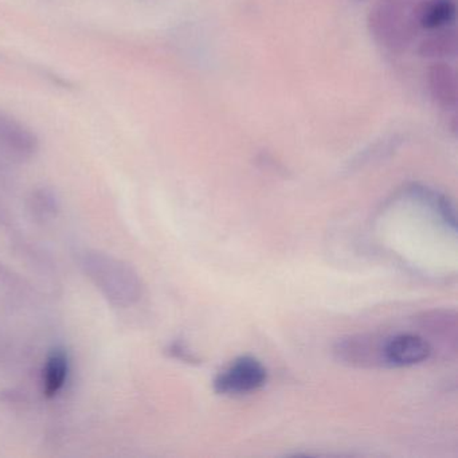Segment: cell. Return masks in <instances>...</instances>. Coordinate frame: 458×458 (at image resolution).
<instances>
[{
    "instance_id": "e0dca14e",
    "label": "cell",
    "mask_w": 458,
    "mask_h": 458,
    "mask_svg": "<svg viewBox=\"0 0 458 458\" xmlns=\"http://www.w3.org/2000/svg\"><path fill=\"white\" fill-rule=\"evenodd\" d=\"M0 227H4V229H13L14 227V219H13L12 213L2 200H0Z\"/></svg>"
},
{
    "instance_id": "5bb4252c",
    "label": "cell",
    "mask_w": 458,
    "mask_h": 458,
    "mask_svg": "<svg viewBox=\"0 0 458 458\" xmlns=\"http://www.w3.org/2000/svg\"><path fill=\"white\" fill-rule=\"evenodd\" d=\"M422 327L428 334L441 339L439 342L447 343L450 340L455 344L457 318L453 310H433V312L425 313Z\"/></svg>"
},
{
    "instance_id": "ac0fdd59",
    "label": "cell",
    "mask_w": 458,
    "mask_h": 458,
    "mask_svg": "<svg viewBox=\"0 0 458 458\" xmlns=\"http://www.w3.org/2000/svg\"><path fill=\"white\" fill-rule=\"evenodd\" d=\"M6 351V339H4V332L0 331V358Z\"/></svg>"
},
{
    "instance_id": "2e32d148",
    "label": "cell",
    "mask_w": 458,
    "mask_h": 458,
    "mask_svg": "<svg viewBox=\"0 0 458 458\" xmlns=\"http://www.w3.org/2000/svg\"><path fill=\"white\" fill-rule=\"evenodd\" d=\"M165 353H167L170 358L176 359V360L183 361V363L187 364H200V359L187 347L186 343L183 340H174L170 344L165 348Z\"/></svg>"
},
{
    "instance_id": "4fadbf2b",
    "label": "cell",
    "mask_w": 458,
    "mask_h": 458,
    "mask_svg": "<svg viewBox=\"0 0 458 458\" xmlns=\"http://www.w3.org/2000/svg\"><path fill=\"white\" fill-rule=\"evenodd\" d=\"M409 191L415 199L428 205V208H430L447 227H450L453 232H455V227H457L455 208L453 203L450 202L445 195L438 194V192L434 191V190L428 189V187L425 186H420V184H414Z\"/></svg>"
},
{
    "instance_id": "8fae6325",
    "label": "cell",
    "mask_w": 458,
    "mask_h": 458,
    "mask_svg": "<svg viewBox=\"0 0 458 458\" xmlns=\"http://www.w3.org/2000/svg\"><path fill=\"white\" fill-rule=\"evenodd\" d=\"M458 33L454 28L439 29L431 31L418 45L417 53L420 58L431 61H445L457 55Z\"/></svg>"
},
{
    "instance_id": "7c38bea8",
    "label": "cell",
    "mask_w": 458,
    "mask_h": 458,
    "mask_svg": "<svg viewBox=\"0 0 458 458\" xmlns=\"http://www.w3.org/2000/svg\"><path fill=\"white\" fill-rule=\"evenodd\" d=\"M13 249L17 256L25 262L26 267H30L33 272L41 277L55 278L57 269L52 257L36 245V242L23 237V235L14 234L13 237Z\"/></svg>"
},
{
    "instance_id": "3957f363",
    "label": "cell",
    "mask_w": 458,
    "mask_h": 458,
    "mask_svg": "<svg viewBox=\"0 0 458 458\" xmlns=\"http://www.w3.org/2000/svg\"><path fill=\"white\" fill-rule=\"evenodd\" d=\"M267 382V367L254 356L243 355L216 375L213 387L219 395H243L259 390Z\"/></svg>"
},
{
    "instance_id": "9a60e30c",
    "label": "cell",
    "mask_w": 458,
    "mask_h": 458,
    "mask_svg": "<svg viewBox=\"0 0 458 458\" xmlns=\"http://www.w3.org/2000/svg\"><path fill=\"white\" fill-rule=\"evenodd\" d=\"M0 288L7 289L15 294H23V296H28L31 292L30 284L14 270L10 269L4 261H0Z\"/></svg>"
},
{
    "instance_id": "5b68a950",
    "label": "cell",
    "mask_w": 458,
    "mask_h": 458,
    "mask_svg": "<svg viewBox=\"0 0 458 458\" xmlns=\"http://www.w3.org/2000/svg\"><path fill=\"white\" fill-rule=\"evenodd\" d=\"M385 337L377 335H352L342 337L334 345V355L340 363L359 369L386 367L383 359Z\"/></svg>"
},
{
    "instance_id": "ba28073f",
    "label": "cell",
    "mask_w": 458,
    "mask_h": 458,
    "mask_svg": "<svg viewBox=\"0 0 458 458\" xmlns=\"http://www.w3.org/2000/svg\"><path fill=\"white\" fill-rule=\"evenodd\" d=\"M71 356L65 347H55L47 353L41 371V387L45 398L55 399L68 383Z\"/></svg>"
},
{
    "instance_id": "8992f818",
    "label": "cell",
    "mask_w": 458,
    "mask_h": 458,
    "mask_svg": "<svg viewBox=\"0 0 458 458\" xmlns=\"http://www.w3.org/2000/svg\"><path fill=\"white\" fill-rule=\"evenodd\" d=\"M433 352L430 342L420 335L401 334L385 337L383 359L386 367H409L423 363Z\"/></svg>"
},
{
    "instance_id": "7a4b0ae2",
    "label": "cell",
    "mask_w": 458,
    "mask_h": 458,
    "mask_svg": "<svg viewBox=\"0 0 458 458\" xmlns=\"http://www.w3.org/2000/svg\"><path fill=\"white\" fill-rule=\"evenodd\" d=\"M412 0H377L367 15L369 36L391 53L406 52L417 36Z\"/></svg>"
},
{
    "instance_id": "9c48e42d",
    "label": "cell",
    "mask_w": 458,
    "mask_h": 458,
    "mask_svg": "<svg viewBox=\"0 0 458 458\" xmlns=\"http://www.w3.org/2000/svg\"><path fill=\"white\" fill-rule=\"evenodd\" d=\"M418 28L434 31L450 28L457 17L455 0H420L415 4Z\"/></svg>"
},
{
    "instance_id": "30bf717a",
    "label": "cell",
    "mask_w": 458,
    "mask_h": 458,
    "mask_svg": "<svg viewBox=\"0 0 458 458\" xmlns=\"http://www.w3.org/2000/svg\"><path fill=\"white\" fill-rule=\"evenodd\" d=\"M29 216L36 224H52L61 213V198L50 186H38L31 190L26 199Z\"/></svg>"
},
{
    "instance_id": "277c9868",
    "label": "cell",
    "mask_w": 458,
    "mask_h": 458,
    "mask_svg": "<svg viewBox=\"0 0 458 458\" xmlns=\"http://www.w3.org/2000/svg\"><path fill=\"white\" fill-rule=\"evenodd\" d=\"M39 140L36 133L20 120L0 111V154L9 162H30L38 154Z\"/></svg>"
},
{
    "instance_id": "d6986e66",
    "label": "cell",
    "mask_w": 458,
    "mask_h": 458,
    "mask_svg": "<svg viewBox=\"0 0 458 458\" xmlns=\"http://www.w3.org/2000/svg\"><path fill=\"white\" fill-rule=\"evenodd\" d=\"M358 2H366V0H358Z\"/></svg>"
},
{
    "instance_id": "6da1fadb",
    "label": "cell",
    "mask_w": 458,
    "mask_h": 458,
    "mask_svg": "<svg viewBox=\"0 0 458 458\" xmlns=\"http://www.w3.org/2000/svg\"><path fill=\"white\" fill-rule=\"evenodd\" d=\"M79 262L85 277L112 307L127 310L140 301L143 280L130 262L98 249L82 251Z\"/></svg>"
},
{
    "instance_id": "52a82bcc",
    "label": "cell",
    "mask_w": 458,
    "mask_h": 458,
    "mask_svg": "<svg viewBox=\"0 0 458 458\" xmlns=\"http://www.w3.org/2000/svg\"><path fill=\"white\" fill-rule=\"evenodd\" d=\"M431 100L442 109H455L458 103L457 72L447 61H434L426 72Z\"/></svg>"
}]
</instances>
